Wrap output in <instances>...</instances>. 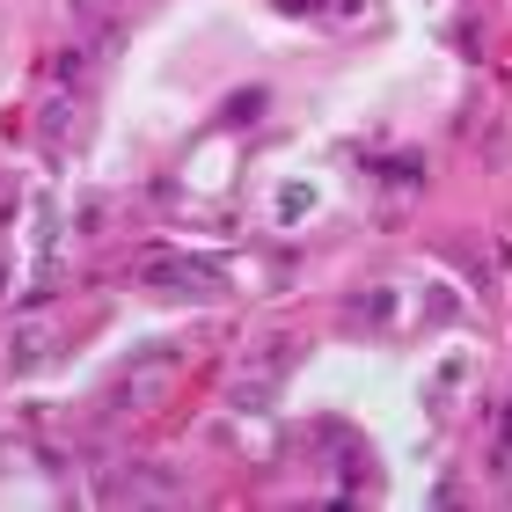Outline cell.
<instances>
[{
    "label": "cell",
    "mask_w": 512,
    "mask_h": 512,
    "mask_svg": "<svg viewBox=\"0 0 512 512\" xmlns=\"http://www.w3.org/2000/svg\"><path fill=\"white\" fill-rule=\"evenodd\" d=\"M169 374H176V359H154V366H132V374L118 381V410H147L161 388H169Z\"/></svg>",
    "instance_id": "6da1fadb"
}]
</instances>
